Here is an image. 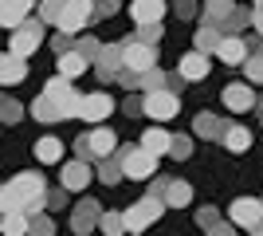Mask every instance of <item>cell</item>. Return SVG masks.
<instances>
[{
  "label": "cell",
  "mask_w": 263,
  "mask_h": 236,
  "mask_svg": "<svg viewBox=\"0 0 263 236\" xmlns=\"http://www.w3.org/2000/svg\"><path fill=\"white\" fill-rule=\"evenodd\" d=\"M0 205H4V213H28V216H35L47 205L44 177H40V173H16L12 181H4V189H0Z\"/></svg>",
  "instance_id": "1"
},
{
  "label": "cell",
  "mask_w": 263,
  "mask_h": 236,
  "mask_svg": "<svg viewBox=\"0 0 263 236\" xmlns=\"http://www.w3.org/2000/svg\"><path fill=\"white\" fill-rule=\"evenodd\" d=\"M118 161L130 181H145L157 173V154H149L145 146H118Z\"/></svg>",
  "instance_id": "2"
},
{
  "label": "cell",
  "mask_w": 263,
  "mask_h": 236,
  "mask_svg": "<svg viewBox=\"0 0 263 236\" xmlns=\"http://www.w3.org/2000/svg\"><path fill=\"white\" fill-rule=\"evenodd\" d=\"M165 209H169V205H165L161 197H149V193H145L142 201H134L130 209H126V228H130V232H145L154 221H161Z\"/></svg>",
  "instance_id": "3"
},
{
  "label": "cell",
  "mask_w": 263,
  "mask_h": 236,
  "mask_svg": "<svg viewBox=\"0 0 263 236\" xmlns=\"http://www.w3.org/2000/svg\"><path fill=\"white\" fill-rule=\"evenodd\" d=\"M99 20V8H95V0H67L63 4V20H59V32L67 35H79L83 28Z\"/></svg>",
  "instance_id": "4"
},
{
  "label": "cell",
  "mask_w": 263,
  "mask_h": 236,
  "mask_svg": "<svg viewBox=\"0 0 263 236\" xmlns=\"http://www.w3.org/2000/svg\"><path fill=\"white\" fill-rule=\"evenodd\" d=\"M122 59H126V71L145 75V71L157 67V47L145 44V40H138V35H130V40H122Z\"/></svg>",
  "instance_id": "5"
},
{
  "label": "cell",
  "mask_w": 263,
  "mask_h": 236,
  "mask_svg": "<svg viewBox=\"0 0 263 236\" xmlns=\"http://www.w3.org/2000/svg\"><path fill=\"white\" fill-rule=\"evenodd\" d=\"M181 111V95L177 90H149L145 95V118H154V122H165V118H177Z\"/></svg>",
  "instance_id": "6"
},
{
  "label": "cell",
  "mask_w": 263,
  "mask_h": 236,
  "mask_svg": "<svg viewBox=\"0 0 263 236\" xmlns=\"http://www.w3.org/2000/svg\"><path fill=\"white\" fill-rule=\"evenodd\" d=\"M40 44H44V24L28 20L24 28H16V32H12L8 51H12V56H32V51H35Z\"/></svg>",
  "instance_id": "7"
},
{
  "label": "cell",
  "mask_w": 263,
  "mask_h": 236,
  "mask_svg": "<svg viewBox=\"0 0 263 236\" xmlns=\"http://www.w3.org/2000/svg\"><path fill=\"white\" fill-rule=\"evenodd\" d=\"M259 216H263V197H236L228 209V221L236 228H252Z\"/></svg>",
  "instance_id": "8"
},
{
  "label": "cell",
  "mask_w": 263,
  "mask_h": 236,
  "mask_svg": "<svg viewBox=\"0 0 263 236\" xmlns=\"http://www.w3.org/2000/svg\"><path fill=\"white\" fill-rule=\"evenodd\" d=\"M95 181V169L83 161V157H75V161H67L63 166V173H59V185H63L67 193H83Z\"/></svg>",
  "instance_id": "9"
},
{
  "label": "cell",
  "mask_w": 263,
  "mask_h": 236,
  "mask_svg": "<svg viewBox=\"0 0 263 236\" xmlns=\"http://www.w3.org/2000/svg\"><path fill=\"white\" fill-rule=\"evenodd\" d=\"M95 71H99V79H102V83L118 79L122 71H126V59H122V44H102L99 59H95Z\"/></svg>",
  "instance_id": "10"
},
{
  "label": "cell",
  "mask_w": 263,
  "mask_h": 236,
  "mask_svg": "<svg viewBox=\"0 0 263 236\" xmlns=\"http://www.w3.org/2000/svg\"><path fill=\"white\" fill-rule=\"evenodd\" d=\"M32 8H40L35 0H0V24L16 32V28L28 24V12H32Z\"/></svg>",
  "instance_id": "11"
},
{
  "label": "cell",
  "mask_w": 263,
  "mask_h": 236,
  "mask_svg": "<svg viewBox=\"0 0 263 236\" xmlns=\"http://www.w3.org/2000/svg\"><path fill=\"white\" fill-rule=\"evenodd\" d=\"M102 221V205L99 201H79V209L71 213V228H75V236H87L90 228H99Z\"/></svg>",
  "instance_id": "12"
},
{
  "label": "cell",
  "mask_w": 263,
  "mask_h": 236,
  "mask_svg": "<svg viewBox=\"0 0 263 236\" xmlns=\"http://www.w3.org/2000/svg\"><path fill=\"white\" fill-rule=\"evenodd\" d=\"M220 99H224L228 111L240 114V111H252V106H255V90H252V83H228Z\"/></svg>",
  "instance_id": "13"
},
{
  "label": "cell",
  "mask_w": 263,
  "mask_h": 236,
  "mask_svg": "<svg viewBox=\"0 0 263 236\" xmlns=\"http://www.w3.org/2000/svg\"><path fill=\"white\" fill-rule=\"evenodd\" d=\"M87 138H90V161H102V157L118 154V138H114V130H106V126H95Z\"/></svg>",
  "instance_id": "14"
},
{
  "label": "cell",
  "mask_w": 263,
  "mask_h": 236,
  "mask_svg": "<svg viewBox=\"0 0 263 236\" xmlns=\"http://www.w3.org/2000/svg\"><path fill=\"white\" fill-rule=\"evenodd\" d=\"M110 114H114V99H110L106 90H95V95L83 99V114H79V118H87V122H102V118H110Z\"/></svg>",
  "instance_id": "15"
},
{
  "label": "cell",
  "mask_w": 263,
  "mask_h": 236,
  "mask_svg": "<svg viewBox=\"0 0 263 236\" xmlns=\"http://www.w3.org/2000/svg\"><path fill=\"white\" fill-rule=\"evenodd\" d=\"M181 75L189 79V83H200V79H209V71H212V63H209V56L204 51H189V56H181Z\"/></svg>",
  "instance_id": "16"
},
{
  "label": "cell",
  "mask_w": 263,
  "mask_h": 236,
  "mask_svg": "<svg viewBox=\"0 0 263 236\" xmlns=\"http://www.w3.org/2000/svg\"><path fill=\"white\" fill-rule=\"evenodd\" d=\"M193 44H197V51H204V56H216L220 44H224V32H220L212 20H204L197 28V35H193Z\"/></svg>",
  "instance_id": "17"
},
{
  "label": "cell",
  "mask_w": 263,
  "mask_h": 236,
  "mask_svg": "<svg viewBox=\"0 0 263 236\" xmlns=\"http://www.w3.org/2000/svg\"><path fill=\"white\" fill-rule=\"evenodd\" d=\"M193 134H197V138H224V134H228V122H224L220 114L200 111L197 118H193Z\"/></svg>",
  "instance_id": "18"
},
{
  "label": "cell",
  "mask_w": 263,
  "mask_h": 236,
  "mask_svg": "<svg viewBox=\"0 0 263 236\" xmlns=\"http://www.w3.org/2000/svg\"><path fill=\"white\" fill-rule=\"evenodd\" d=\"M134 24H161L165 16V0H134L130 4Z\"/></svg>",
  "instance_id": "19"
},
{
  "label": "cell",
  "mask_w": 263,
  "mask_h": 236,
  "mask_svg": "<svg viewBox=\"0 0 263 236\" xmlns=\"http://www.w3.org/2000/svg\"><path fill=\"white\" fill-rule=\"evenodd\" d=\"M216 56L224 59V63H232V67H236V63H248V59H252V47L243 44L240 35H224V44H220Z\"/></svg>",
  "instance_id": "20"
},
{
  "label": "cell",
  "mask_w": 263,
  "mask_h": 236,
  "mask_svg": "<svg viewBox=\"0 0 263 236\" xmlns=\"http://www.w3.org/2000/svg\"><path fill=\"white\" fill-rule=\"evenodd\" d=\"M28 111H32L35 122H63V106H59V99H51V95H40Z\"/></svg>",
  "instance_id": "21"
},
{
  "label": "cell",
  "mask_w": 263,
  "mask_h": 236,
  "mask_svg": "<svg viewBox=\"0 0 263 236\" xmlns=\"http://www.w3.org/2000/svg\"><path fill=\"white\" fill-rule=\"evenodd\" d=\"M28 75V63H24V56H4L0 59V83H4V87H16V83H20V79Z\"/></svg>",
  "instance_id": "22"
},
{
  "label": "cell",
  "mask_w": 263,
  "mask_h": 236,
  "mask_svg": "<svg viewBox=\"0 0 263 236\" xmlns=\"http://www.w3.org/2000/svg\"><path fill=\"white\" fill-rule=\"evenodd\" d=\"M138 146H145L149 154L161 157V154H169V146H173V134H165L161 126H149V130L142 134V142H138Z\"/></svg>",
  "instance_id": "23"
},
{
  "label": "cell",
  "mask_w": 263,
  "mask_h": 236,
  "mask_svg": "<svg viewBox=\"0 0 263 236\" xmlns=\"http://www.w3.org/2000/svg\"><path fill=\"white\" fill-rule=\"evenodd\" d=\"M55 63H59V75H67V79H79L83 71L90 67V59L83 56V51H67V56H55Z\"/></svg>",
  "instance_id": "24"
},
{
  "label": "cell",
  "mask_w": 263,
  "mask_h": 236,
  "mask_svg": "<svg viewBox=\"0 0 263 236\" xmlns=\"http://www.w3.org/2000/svg\"><path fill=\"white\" fill-rule=\"evenodd\" d=\"M35 157H40V161H44V166H55V161H63V142H59V138H40V142H35Z\"/></svg>",
  "instance_id": "25"
},
{
  "label": "cell",
  "mask_w": 263,
  "mask_h": 236,
  "mask_svg": "<svg viewBox=\"0 0 263 236\" xmlns=\"http://www.w3.org/2000/svg\"><path fill=\"white\" fill-rule=\"evenodd\" d=\"M0 228H4V236H28L32 232V216L28 213H4L0 216Z\"/></svg>",
  "instance_id": "26"
},
{
  "label": "cell",
  "mask_w": 263,
  "mask_h": 236,
  "mask_svg": "<svg viewBox=\"0 0 263 236\" xmlns=\"http://www.w3.org/2000/svg\"><path fill=\"white\" fill-rule=\"evenodd\" d=\"M193 201V185H189V181H169V193H165V205H169V209H185V205Z\"/></svg>",
  "instance_id": "27"
},
{
  "label": "cell",
  "mask_w": 263,
  "mask_h": 236,
  "mask_svg": "<svg viewBox=\"0 0 263 236\" xmlns=\"http://www.w3.org/2000/svg\"><path fill=\"white\" fill-rule=\"evenodd\" d=\"M122 177H126V169H122L118 154H114V157H102V161H99V181H106V185H118Z\"/></svg>",
  "instance_id": "28"
},
{
  "label": "cell",
  "mask_w": 263,
  "mask_h": 236,
  "mask_svg": "<svg viewBox=\"0 0 263 236\" xmlns=\"http://www.w3.org/2000/svg\"><path fill=\"white\" fill-rule=\"evenodd\" d=\"M220 142H224V146H228L232 154H243V150L252 146V134H248L243 126H228V134L220 138Z\"/></svg>",
  "instance_id": "29"
},
{
  "label": "cell",
  "mask_w": 263,
  "mask_h": 236,
  "mask_svg": "<svg viewBox=\"0 0 263 236\" xmlns=\"http://www.w3.org/2000/svg\"><path fill=\"white\" fill-rule=\"evenodd\" d=\"M252 16H255V12H248V8H236V12L228 16V20H224V24H216V28H220L224 35H236L240 28H248V24H252Z\"/></svg>",
  "instance_id": "30"
},
{
  "label": "cell",
  "mask_w": 263,
  "mask_h": 236,
  "mask_svg": "<svg viewBox=\"0 0 263 236\" xmlns=\"http://www.w3.org/2000/svg\"><path fill=\"white\" fill-rule=\"evenodd\" d=\"M63 4H67V0H40V24H55V28H59V20H63Z\"/></svg>",
  "instance_id": "31"
},
{
  "label": "cell",
  "mask_w": 263,
  "mask_h": 236,
  "mask_svg": "<svg viewBox=\"0 0 263 236\" xmlns=\"http://www.w3.org/2000/svg\"><path fill=\"white\" fill-rule=\"evenodd\" d=\"M204 12H209L212 24H224L232 12H236V4H232V0H204Z\"/></svg>",
  "instance_id": "32"
},
{
  "label": "cell",
  "mask_w": 263,
  "mask_h": 236,
  "mask_svg": "<svg viewBox=\"0 0 263 236\" xmlns=\"http://www.w3.org/2000/svg\"><path fill=\"white\" fill-rule=\"evenodd\" d=\"M99 228H102L106 236H122V232H130V228H126V213H102Z\"/></svg>",
  "instance_id": "33"
},
{
  "label": "cell",
  "mask_w": 263,
  "mask_h": 236,
  "mask_svg": "<svg viewBox=\"0 0 263 236\" xmlns=\"http://www.w3.org/2000/svg\"><path fill=\"white\" fill-rule=\"evenodd\" d=\"M44 95H51V99H67V95H75V87H71V79H67V75H55V79H47Z\"/></svg>",
  "instance_id": "34"
},
{
  "label": "cell",
  "mask_w": 263,
  "mask_h": 236,
  "mask_svg": "<svg viewBox=\"0 0 263 236\" xmlns=\"http://www.w3.org/2000/svg\"><path fill=\"white\" fill-rule=\"evenodd\" d=\"M142 87H145V95H149V90H165V87H169V75H165V71H145V75H142Z\"/></svg>",
  "instance_id": "35"
},
{
  "label": "cell",
  "mask_w": 263,
  "mask_h": 236,
  "mask_svg": "<svg viewBox=\"0 0 263 236\" xmlns=\"http://www.w3.org/2000/svg\"><path fill=\"white\" fill-rule=\"evenodd\" d=\"M28 236H55V221L47 213H35L32 216V232H28Z\"/></svg>",
  "instance_id": "36"
},
{
  "label": "cell",
  "mask_w": 263,
  "mask_h": 236,
  "mask_svg": "<svg viewBox=\"0 0 263 236\" xmlns=\"http://www.w3.org/2000/svg\"><path fill=\"white\" fill-rule=\"evenodd\" d=\"M0 114H4V122H20L24 106H20L16 99H12V95H4V99H0Z\"/></svg>",
  "instance_id": "37"
},
{
  "label": "cell",
  "mask_w": 263,
  "mask_h": 236,
  "mask_svg": "<svg viewBox=\"0 0 263 236\" xmlns=\"http://www.w3.org/2000/svg\"><path fill=\"white\" fill-rule=\"evenodd\" d=\"M169 154H173L177 161H185V157L193 154V138H185V134H173V146H169Z\"/></svg>",
  "instance_id": "38"
},
{
  "label": "cell",
  "mask_w": 263,
  "mask_h": 236,
  "mask_svg": "<svg viewBox=\"0 0 263 236\" xmlns=\"http://www.w3.org/2000/svg\"><path fill=\"white\" fill-rule=\"evenodd\" d=\"M243 71H248V83H263V56H252L243 63Z\"/></svg>",
  "instance_id": "39"
},
{
  "label": "cell",
  "mask_w": 263,
  "mask_h": 236,
  "mask_svg": "<svg viewBox=\"0 0 263 236\" xmlns=\"http://www.w3.org/2000/svg\"><path fill=\"white\" fill-rule=\"evenodd\" d=\"M197 225L200 228H212V225H220V209H212V205H204L197 213Z\"/></svg>",
  "instance_id": "40"
},
{
  "label": "cell",
  "mask_w": 263,
  "mask_h": 236,
  "mask_svg": "<svg viewBox=\"0 0 263 236\" xmlns=\"http://www.w3.org/2000/svg\"><path fill=\"white\" fill-rule=\"evenodd\" d=\"M138 40L157 44V40H161V24H138Z\"/></svg>",
  "instance_id": "41"
},
{
  "label": "cell",
  "mask_w": 263,
  "mask_h": 236,
  "mask_svg": "<svg viewBox=\"0 0 263 236\" xmlns=\"http://www.w3.org/2000/svg\"><path fill=\"white\" fill-rule=\"evenodd\" d=\"M79 51H83V56L95 63V59H99V51H102V44L95 40V35H87V40H79Z\"/></svg>",
  "instance_id": "42"
},
{
  "label": "cell",
  "mask_w": 263,
  "mask_h": 236,
  "mask_svg": "<svg viewBox=\"0 0 263 236\" xmlns=\"http://www.w3.org/2000/svg\"><path fill=\"white\" fill-rule=\"evenodd\" d=\"M209 236H236V225H232V221H220V225L209 228Z\"/></svg>",
  "instance_id": "43"
},
{
  "label": "cell",
  "mask_w": 263,
  "mask_h": 236,
  "mask_svg": "<svg viewBox=\"0 0 263 236\" xmlns=\"http://www.w3.org/2000/svg\"><path fill=\"white\" fill-rule=\"evenodd\" d=\"M193 12H197L193 0H177V16H181V20H193Z\"/></svg>",
  "instance_id": "44"
},
{
  "label": "cell",
  "mask_w": 263,
  "mask_h": 236,
  "mask_svg": "<svg viewBox=\"0 0 263 236\" xmlns=\"http://www.w3.org/2000/svg\"><path fill=\"white\" fill-rule=\"evenodd\" d=\"M95 8H99V16H114V12H118V0H95Z\"/></svg>",
  "instance_id": "45"
},
{
  "label": "cell",
  "mask_w": 263,
  "mask_h": 236,
  "mask_svg": "<svg viewBox=\"0 0 263 236\" xmlns=\"http://www.w3.org/2000/svg\"><path fill=\"white\" fill-rule=\"evenodd\" d=\"M75 150H79V157H83V161H90V138H79Z\"/></svg>",
  "instance_id": "46"
},
{
  "label": "cell",
  "mask_w": 263,
  "mask_h": 236,
  "mask_svg": "<svg viewBox=\"0 0 263 236\" xmlns=\"http://www.w3.org/2000/svg\"><path fill=\"white\" fill-rule=\"evenodd\" d=\"M63 201H67V189H59V193H47V205H51V209H59Z\"/></svg>",
  "instance_id": "47"
},
{
  "label": "cell",
  "mask_w": 263,
  "mask_h": 236,
  "mask_svg": "<svg viewBox=\"0 0 263 236\" xmlns=\"http://www.w3.org/2000/svg\"><path fill=\"white\" fill-rule=\"evenodd\" d=\"M252 28L263 35V8H255V16H252Z\"/></svg>",
  "instance_id": "48"
},
{
  "label": "cell",
  "mask_w": 263,
  "mask_h": 236,
  "mask_svg": "<svg viewBox=\"0 0 263 236\" xmlns=\"http://www.w3.org/2000/svg\"><path fill=\"white\" fill-rule=\"evenodd\" d=\"M248 232H252V236H263V216H259V221H255L252 228H248Z\"/></svg>",
  "instance_id": "49"
},
{
  "label": "cell",
  "mask_w": 263,
  "mask_h": 236,
  "mask_svg": "<svg viewBox=\"0 0 263 236\" xmlns=\"http://www.w3.org/2000/svg\"><path fill=\"white\" fill-rule=\"evenodd\" d=\"M252 4H255V8H263V0H252Z\"/></svg>",
  "instance_id": "50"
},
{
  "label": "cell",
  "mask_w": 263,
  "mask_h": 236,
  "mask_svg": "<svg viewBox=\"0 0 263 236\" xmlns=\"http://www.w3.org/2000/svg\"><path fill=\"white\" fill-rule=\"evenodd\" d=\"M130 236H145V232H130Z\"/></svg>",
  "instance_id": "51"
}]
</instances>
